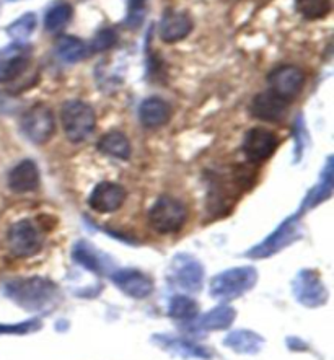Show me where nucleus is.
<instances>
[{
    "label": "nucleus",
    "instance_id": "nucleus-20",
    "mask_svg": "<svg viewBox=\"0 0 334 360\" xmlns=\"http://www.w3.org/2000/svg\"><path fill=\"white\" fill-rule=\"evenodd\" d=\"M224 344L236 354L253 356V354H258L263 349L264 339L259 334L248 331V329H236L224 339Z\"/></svg>",
    "mask_w": 334,
    "mask_h": 360
},
{
    "label": "nucleus",
    "instance_id": "nucleus-3",
    "mask_svg": "<svg viewBox=\"0 0 334 360\" xmlns=\"http://www.w3.org/2000/svg\"><path fill=\"white\" fill-rule=\"evenodd\" d=\"M60 122L64 134L70 142L79 143L91 136L96 126L94 108L84 101H67L60 110Z\"/></svg>",
    "mask_w": 334,
    "mask_h": 360
},
{
    "label": "nucleus",
    "instance_id": "nucleus-17",
    "mask_svg": "<svg viewBox=\"0 0 334 360\" xmlns=\"http://www.w3.org/2000/svg\"><path fill=\"white\" fill-rule=\"evenodd\" d=\"M193 30V20L184 12H168L160 22V38L165 43H176L186 38Z\"/></svg>",
    "mask_w": 334,
    "mask_h": 360
},
{
    "label": "nucleus",
    "instance_id": "nucleus-9",
    "mask_svg": "<svg viewBox=\"0 0 334 360\" xmlns=\"http://www.w3.org/2000/svg\"><path fill=\"white\" fill-rule=\"evenodd\" d=\"M292 292L297 302L308 308H316L328 302V289L323 284L321 277L315 271H302L297 274L292 284Z\"/></svg>",
    "mask_w": 334,
    "mask_h": 360
},
{
    "label": "nucleus",
    "instance_id": "nucleus-11",
    "mask_svg": "<svg viewBox=\"0 0 334 360\" xmlns=\"http://www.w3.org/2000/svg\"><path fill=\"white\" fill-rule=\"evenodd\" d=\"M300 233L299 222L297 219H287L284 224L277 229L274 233L263 241V243L255 246L253 250L250 251L248 256H253V258H267V256L276 255L277 251L285 248L287 245H290L292 241H295L297 235Z\"/></svg>",
    "mask_w": 334,
    "mask_h": 360
},
{
    "label": "nucleus",
    "instance_id": "nucleus-25",
    "mask_svg": "<svg viewBox=\"0 0 334 360\" xmlns=\"http://www.w3.org/2000/svg\"><path fill=\"white\" fill-rule=\"evenodd\" d=\"M72 15H74V8H72L70 4L67 2H59L54 4L48 12H46L44 17V28L46 32L49 33H59L67 27V23L72 20Z\"/></svg>",
    "mask_w": 334,
    "mask_h": 360
},
{
    "label": "nucleus",
    "instance_id": "nucleus-6",
    "mask_svg": "<svg viewBox=\"0 0 334 360\" xmlns=\"http://www.w3.org/2000/svg\"><path fill=\"white\" fill-rule=\"evenodd\" d=\"M22 131L33 143H46L56 131V120L51 108L43 103L34 105L22 117Z\"/></svg>",
    "mask_w": 334,
    "mask_h": 360
},
{
    "label": "nucleus",
    "instance_id": "nucleus-16",
    "mask_svg": "<svg viewBox=\"0 0 334 360\" xmlns=\"http://www.w3.org/2000/svg\"><path fill=\"white\" fill-rule=\"evenodd\" d=\"M153 342H155L157 346H160L162 349H165V351L172 352L178 357H183V359L209 360L210 357H212L207 349L199 346V344H196V342L188 341V339H184V338L160 336V334H157V336H153Z\"/></svg>",
    "mask_w": 334,
    "mask_h": 360
},
{
    "label": "nucleus",
    "instance_id": "nucleus-22",
    "mask_svg": "<svg viewBox=\"0 0 334 360\" xmlns=\"http://www.w3.org/2000/svg\"><path fill=\"white\" fill-rule=\"evenodd\" d=\"M96 148L106 157L120 158V160H127L131 157V142L124 134L120 131H111L103 136Z\"/></svg>",
    "mask_w": 334,
    "mask_h": 360
},
{
    "label": "nucleus",
    "instance_id": "nucleus-15",
    "mask_svg": "<svg viewBox=\"0 0 334 360\" xmlns=\"http://www.w3.org/2000/svg\"><path fill=\"white\" fill-rule=\"evenodd\" d=\"M287 106H289V103L276 96L272 91H264V94L255 96L251 101L250 111L261 121L281 122L287 112Z\"/></svg>",
    "mask_w": 334,
    "mask_h": 360
},
{
    "label": "nucleus",
    "instance_id": "nucleus-2",
    "mask_svg": "<svg viewBox=\"0 0 334 360\" xmlns=\"http://www.w3.org/2000/svg\"><path fill=\"white\" fill-rule=\"evenodd\" d=\"M258 282V271L251 266L232 267L210 281V295L219 300H235L250 292Z\"/></svg>",
    "mask_w": 334,
    "mask_h": 360
},
{
    "label": "nucleus",
    "instance_id": "nucleus-5",
    "mask_svg": "<svg viewBox=\"0 0 334 360\" xmlns=\"http://www.w3.org/2000/svg\"><path fill=\"white\" fill-rule=\"evenodd\" d=\"M5 243L8 253L15 258H32L43 248L44 236L32 220H20L8 229Z\"/></svg>",
    "mask_w": 334,
    "mask_h": 360
},
{
    "label": "nucleus",
    "instance_id": "nucleus-12",
    "mask_svg": "<svg viewBox=\"0 0 334 360\" xmlns=\"http://www.w3.org/2000/svg\"><path fill=\"white\" fill-rule=\"evenodd\" d=\"M117 289L132 298H146L153 292V281L146 272L137 269H122L113 272L111 276Z\"/></svg>",
    "mask_w": 334,
    "mask_h": 360
},
{
    "label": "nucleus",
    "instance_id": "nucleus-27",
    "mask_svg": "<svg viewBox=\"0 0 334 360\" xmlns=\"http://www.w3.org/2000/svg\"><path fill=\"white\" fill-rule=\"evenodd\" d=\"M198 303L186 295L173 297L168 307L169 316L176 318V320H193L198 315Z\"/></svg>",
    "mask_w": 334,
    "mask_h": 360
},
{
    "label": "nucleus",
    "instance_id": "nucleus-29",
    "mask_svg": "<svg viewBox=\"0 0 334 360\" xmlns=\"http://www.w3.org/2000/svg\"><path fill=\"white\" fill-rule=\"evenodd\" d=\"M116 43V32L111 28H105L95 36L94 43H91V51L94 53H103V51L110 49Z\"/></svg>",
    "mask_w": 334,
    "mask_h": 360
},
{
    "label": "nucleus",
    "instance_id": "nucleus-23",
    "mask_svg": "<svg viewBox=\"0 0 334 360\" xmlns=\"http://www.w3.org/2000/svg\"><path fill=\"white\" fill-rule=\"evenodd\" d=\"M72 256L74 259L89 269L95 274H103L110 269L111 262L108 259H103V255L100 251H96L90 243H85V241H80V243L75 245L74 251H72Z\"/></svg>",
    "mask_w": 334,
    "mask_h": 360
},
{
    "label": "nucleus",
    "instance_id": "nucleus-1",
    "mask_svg": "<svg viewBox=\"0 0 334 360\" xmlns=\"http://www.w3.org/2000/svg\"><path fill=\"white\" fill-rule=\"evenodd\" d=\"M5 295L25 310L36 311L49 307L56 300L58 287L43 277L15 279L5 284Z\"/></svg>",
    "mask_w": 334,
    "mask_h": 360
},
{
    "label": "nucleus",
    "instance_id": "nucleus-26",
    "mask_svg": "<svg viewBox=\"0 0 334 360\" xmlns=\"http://www.w3.org/2000/svg\"><path fill=\"white\" fill-rule=\"evenodd\" d=\"M297 12L307 20H321L330 15L331 0H295Z\"/></svg>",
    "mask_w": 334,
    "mask_h": 360
},
{
    "label": "nucleus",
    "instance_id": "nucleus-30",
    "mask_svg": "<svg viewBox=\"0 0 334 360\" xmlns=\"http://www.w3.org/2000/svg\"><path fill=\"white\" fill-rule=\"evenodd\" d=\"M143 13H146V0H131L127 22H129L132 27H136V25L142 22Z\"/></svg>",
    "mask_w": 334,
    "mask_h": 360
},
{
    "label": "nucleus",
    "instance_id": "nucleus-10",
    "mask_svg": "<svg viewBox=\"0 0 334 360\" xmlns=\"http://www.w3.org/2000/svg\"><path fill=\"white\" fill-rule=\"evenodd\" d=\"M279 139L272 131L264 127H253L246 132L243 141V152L246 158L253 163L264 162L276 152Z\"/></svg>",
    "mask_w": 334,
    "mask_h": 360
},
{
    "label": "nucleus",
    "instance_id": "nucleus-14",
    "mask_svg": "<svg viewBox=\"0 0 334 360\" xmlns=\"http://www.w3.org/2000/svg\"><path fill=\"white\" fill-rule=\"evenodd\" d=\"M28 48L23 44L0 51V82H10L22 77L30 65Z\"/></svg>",
    "mask_w": 334,
    "mask_h": 360
},
{
    "label": "nucleus",
    "instance_id": "nucleus-13",
    "mask_svg": "<svg viewBox=\"0 0 334 360\" xmlns=\"http://www.w3.org/2000/svg\"><path fill=\"white\" fill-rule=\"evenodd\" d=\"M126 189L117 183H100L90 194V207L100 214L115 212L124 204Z\"/></svg>",
    "mask_w": 334,
    "mask_h": 360
},
{
    "label": "nucleus",
    "instance_id": "nucleus-18",
    "mask_svg": "<svg viewBox=\"0 0 334 360\" xmlns=\"http://www.w3.org/2000/svg\"><path fill=\"white\" fill-rule=\"evenodd\" d=\"M8 186L15 193H32L39 186V169L32 160L20 162L8 174Z\"/></svg>",
    "mask_w": 334,
    "mask_h": 360
},
{
    "label": "nucleus",
    "instance_id": "nucleus-24",
    "mask_svg": "<svg viewBox=\"0 0 334 360\" xmlns=\"http://www.w3.org/2000/svg\"><path fill=\"white\" fill-rule=\"evenodd\" d=\"M56 54L60 60L67 64H75L82 60L89 53V48L84 41L75 38V36H60L56 43Z\"/></svg>",
    "mask_w": 334,
    "mask_h": 360
},
{
    "label": "nucleus",
    "instance_id": "nucleus-28",
    "mask_svg": "<svg viewBox=\"0 0 334 360\" xmlns=\"http://www.w3.org/2000/svg\"><path fill=\"white\" fill-rule=\"evenodd\" d=\"M34 28H36L34 13H25L23 17L15 20V22L10 25L7 28V33L10 38H13L15 41H25L32 36Z\"/></svg>",
    "mask_w": 334,
    "mask_h": 360
},
{
    "label": "nucleus",
    "instance_id": "nucleus-21",
    "mask_svg": "<svg viewBox=\"0 0 334 360\" xmlns=\"http://www.w3.org/2000/svg\"><path fill=\"white\" fill-rule=\"evenodd\" d=\"M235 318V308L229 305H220L198 318V321L194 323L193 328L198 329V331H220V329H227L232 325Z\"/></svg>",
    "mask_w": 334,
    "mask_h": 360
},
{
    "label": "nucleus",
    "instance_id": "nucleus-7",
    "mask_svg": "<svg viewBox=\"0 0 334 360\" xmlns=\"http://www.w3.org/2000/svg\"><path fill=\"white\" fill-rule=\"evenodd\" d=\"M305 80V72L297 65H279L267 75V84L272 94L287 103L300 94Z\"/></svg>",
    "mask_w": 334,
    "mask_h": 360
},
{
    "label": "nucleus",
    "instance_id": "nucleus-19",
    "mask_svg": "<svg viewBox=\"0 0 334 360\" xmlns=\"http://www.w3.org/2000/svg\"><path fill=\"white\" fill-rule=\"evenodd\" d=\"M139 117H141V122L143 126L155 129V127L167 124L169 121V117H172V108H169L165 100L158 98V96H152V98H147L143 101L141 108H139Z\"/></svg>",
    "mask_w": 334,
    "mask_h": 360
},
{
    "label": "nucleus",
    "instance_id": "nucleus-8",
    "mask_svg": "<svg viewBox=\"0 0 334 360\" xmlns=\"http://www.w3.org/2000/svg\"><path fill=\"white\" fill-rule=\"evenodd\" d=\"M169 281L186 292H199L204 282V267L189 255H178L169 266Z\"/></svg>",
    "mask_w": 334,
    "mask_h": 360
},
{
    "label": "nucleus",
    "instance_id": "nucleus-4",
    "mask_svg": "<svg viewBox=\"0 0 334 360\" xmlns=\"http://www.w3.org/2000/svg\"><path fill=\"white\" fill-rule=\"evenodd\" d=\"M188 219V209L181 200L172 196H162L148 212V224L158 233H176Z\"/></svg>",
    "mask_w": 334,
    "mask_h": 360
}]
</instances>
